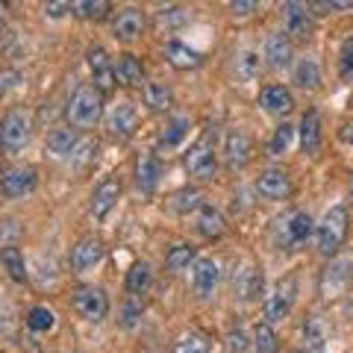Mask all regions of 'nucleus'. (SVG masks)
<instances>
[{
  "label": "nucleus",
  "instance_id": "7",
  "mask_svg": "<svg viewBox=\"0 0 353 353\" xmlns=\"http://www.w3.org/2000/svg\"><path fill=\"white\" fill-rule=\"evenodd\" d=\"M294 301H297V277L294 274H285V277L274 283L271 294L265 297V318H268V324L283 321V318L292 312Z\"/></svg>",
  "mask_w": 353,
  "mask_h": 353
},
{
  "label": "nucleus",
  "instance_id": "14",
  "mask_svg": "<svg viewBox=\"0 0 353 353\" xmlns=\"http://www.w3.org/2000/svg\"><path fill=\"white\" fill-rule=\"evenodd\" d=\"M224 159L230 168L241 171L253 159V141L245 130H227L224 136Z\"/></svg>",
  "mask_w": 353,
  "mask_h": 353
},
{
  "label": "nucleus",
  "instance_id": "45",
  "mask_svg": "<svg viewBox=\"0 0 353 353\" xmlns=\"http://www.w3.org/2000/svg\"><path fill=\"white\" fill-rule=\"evenodd\" d=\"M253 9H256L253 0H239V3H230V15H233V18H248Z\"/></svg>",
  "mask_w": 353,
  "mask_h": 353
},
{
  "label": "nucleus",
  "instance_id": "25",
  "mask_svg": "<svg viewBox=\"0 0 353 353\" xmlns=\"http://www.w3.org/2000/svg\"><path fill=\"white\" fill-rule=\"evenodd\" d=\"M259 106L268 115H280L283 118V115H289L294 109V94L285 85H265L262 94H259Z\"/></svg>",
  "mask_w": 353,
  "mask_h": 353
},
{
  "label": "nucleus",
  "instance_id": "44",
  "mask_svg": "<svg viewBox=\"0 0 353 353\" xmlns=\"http://www.w3.org/2000/svg\"><path fill=\"white\" fill-rule=\"evenodd\" d=\"M245 347H248L245 333H241V330H233V333H230V339H227V350H230V353H245Z\"/></svg>",
  "mask_w": 353,
  "mask_h": 353
},
{
  "label": "nucleus",
  "instance_id": "20",
  "mask_svg": "<svg viewBox=\"0 0 353 353\" xmlns=\"http://www.w3.org/2000/svg\"><path fill=\"white\" fill-rule=\"evenodd\" d=\"M101 259H103V245H101V239H94V236H85L71 248V268L77 274L94 268Z\"/></svg>",
  "mask_w": 353,
  "mask_h": 353
},
{
  "label": "nucleus",
  "instance_id": "39",
  "mask_svg": "<svg viewBox=\"0 0 353 353\" xmlns=\"http://www.w3.org/2000/svg\"><path fill=\"white\" fill-rule=\"evenodd\" d=\"M27 327L32 333H50V330L57 327V312L48 306H32L27 312Z\"/></svg>",
  "mask_w": 353,
  "mask_h": 353
},
{
  "label": "nucleus",
  "instance_id": "48",
  "mask_svg": "<svg viewBox=\"0 0 353 353\" xmlns=\"http://www.w3.org/2000/svg\"><path fill=\"white\" fill-rule=\"evenodd\" d=\"M65 12H71V3H44V15L48 18H62Z\"/></svg>",
  "mask_w": 353,
  "mask_h": 353
},
{
  "label": "nucleus",
  "instance_id": "46",
  "mask_svg": "<svg viewBox=\"0 0 353 353\" xmlns=\"http://www.w3.org/2000/svg\"><path fill=\"white\" fill-rule=\"evenodd\" d=\"M18 80H21L18 71H0V97H3V94L9 92V88H15V85H18Z\"/></svg>",
  "mask_w": 353,
  "mask_h": 353
},
{
  "label": "nucleus",
  "instance_id": "22",
  "mask_svg": "<svg viewBox=\"0 0 353 353\" xmlns=\"http://www.w3.org/2000/svg\"><path fill=\"white\" fill-rule=\"evenodd\" d=\"M162 180V162L157 153H141V157L136 159V185L145 194H153L157 192V185Z\"/></svg>",
  "mask_w": 353,
  "mask_h": 353
},
{
  "label": "nucleus",
  "instance_id": "10",
  "mask_svg": "<svg viewBox=\"0 0 353 353\" xmlns=\"http://www.w3.org/2000/svg\"><path fill=\"white\" fill-rule=\"evenodd\" d=\"M30 118L21 112V109H12V112H6V118L0 121V145L6 150H21L30 141Z\"/></svg>",
  "mask_w": 353,
  "mask_h": 353
},
{
  "label": "nucleus",
  "instance_id": "15",
  "mask_svg": "<svg viewBox=\"0 0 353 353\" xmlns=\"http://www.w3.org/2000/svg\"><path fill=\"white\" fill-rule=\"evenodd\" d=\"M118 201H121V180H115V176H106V180H101L94 185L92 201H88V212H92L94 218H106L115 209Z\"/></svg>",
  "mask_w": 353,
  "mask_h": 353
},
{
  "label": "nucleus",
  "instance_id": "34",
  "mask_svg": "<svg viewBox=\"0 0 353 353\" xmlns=\"http://www.w3.org/2000/svg\"><path fill=\"white\" fill-rule=\"evenodd\" d=\"M259 68H262L259 50L241 48V50L236 53V74L241 77V80H256V77H259Z\"/></svg>",
  "mask_w": 353,
  "mask_h": 353
},
{
  "label": "nucleus",
  "instance_id": "2",
  "mask_svg": "<svg viewBox=\"0 0 353 353\" xmlns=\"http://www.w3.org/2000/svg\"><path fill=\"white\" fill-rule=\"evenodd\" d=\"M347 227H350V218H347V209L345 206H330L324 218L315 224V245L324 256H336L339 248L345 245L347 239Z\"/></svg>",
  "mask_w": 353,
  "mask_h": 353
},
{
  "label": "nucleus",
  "instance_id": "49",
  "mask_svg": "<svg viewBox=\"0 0 353 353\" xmlns=\"http://www.w3.org/2000/svg\"><path fill=\"white\" fill-rule=\"evenodd\" d=\"M339 139L345 141V145H353V121H347V124H341V130H339Z\"/></svg>",
  "mask_w": 353,
  "mask_h": 353
},
{
  "label": "nucleus",
  "instance_id": "12",
  "mask_svg": "<svg viewBox=\"0 0 353 353\" xmlns=\"http://www.w3.org/2000/svg\"><path fill=\"white\" fill-rule=\"evenodd\" d=\"M262 285H265V277H262V268L256 262H241L233 271V292L241 301H248V303L256 301L262 294Z\"/></svg>",
  "mask_w": 353,
  "mask_h": 353
},
{
  "label": "nucleus",
  "instance_id": "17",
  "mask_svg": "<svg viewBox=\"0 0 353 353\" xmlns=\"http://www.w3.org/2000/svg\"><path fill=\"white\" fill-rule=\"evenodd\" d=\"M136 124H139V112H136V106L127 101L115 103L112 112L106 115V130H109V136H115V139H130L132 132H136Z\"/></svg>",
  "mask_w": 353,
  "mask_h": 353
},
{
  "label": "nucleus",
  "instance_id": "43",
  "mask_svg": "<svg viewBox=\"0 0 353 353\" xmlns=\"http://www.w3.org/2000/svg\"><path fill=\"white\" fill-rule=\"evenodd\" d=\"M339 77L341 80H353V36L345 39L339 50Z\"/></svg>",
  "mask_w": 353,
  "mask_h": 353
},
{
  "label": "nucleus",
  "instance_id": "30",
  "mask_svg": "<svg viewBox=\"0 0 353 353\" xmlns=\"http://www.w3.org/2000/svg\"><path fill=\"white\" fill-rule=\"evenodd\" d=\"M127 292L132 297H141V294H148V289L153 285V271H150V265L148 262H132V268L127 271Z\"/></svg>",
  "mask_w": 353,
  "mask_h": 353
},
{
  "label": "nucleus",
  "instance_id": "40",
  "mask_svg": "<svg viewBox=\"0 0 353 353\" xmlns=\"http://www.w3.org/2000/svg\"><path fill=\"white\" fill-rule=\"evenodd\" d=\"M253 347H256V353H277L280 350L277 333H274L271 324H259L253 330Z\"/></svg>",
  "mask_w": 353,
  "mask_h": 353
},
{
  "label": "nucleus",
  "instance_id": "26",
  "mask_svg": "<svg viewBox=\"0 0 353 353\" xmlns=\"http://www.w3.org/2000/svg\"><path fill=\"white\" fill-rule=\"evenodd\" d=\"M115 83H121L124 88H139L145 83V68H141V59L132 57V53H121L115 59Z\"/></svg>",
  "mask_w": 353,
  "mask_h": 353
},
{
  "label": "nucleus",
  "instance_id": "35",
  "mask_svg": "<svg viewBox=\"0 0 353 353\" xmlns=\"http://www.w3.org/2000/svg\"><path fill=\"white\" fill-rule=\"evenodd\" d=\"M192 265H194V248L192 245H174L168 250V256H165V268L171 274H183V271H189Z\"/></svg>",
  "mask_w": 353,
  "mask_h": 353
},
{
  "label": "nucleus",
  "instance_id": "9",
  "mask_svg": "<svg viewBox=\"0 0 353 353\" xmlns=\"http://www.w3.org/2000/svg\"><path fill=\"white\" fill-rule=\"evenodd\" d=\"M280 15H283V30H285L289 39H294V41L312 39L315 21H312V12H309L306 3H294V0H289V3L280 6Z\"/></svg>",
  "mask_w": 353,
  "mask_h": 353
},
{
  "label": "nucleus",
  "instance_id": "41",
  "mask_svg": "<svg viewBox=\"0 0 353 353\" xmlns=\"http://www.w3.org/2000/svg\"><path fill=\"white\" fill-rule=\"evenodd\" d=\"M185 21H189V12H185L183 6H165L157 12V27L159 30H176V27H183Z\"/></svg>",
  "mask_w": 353,
  "mask_h": 353
},
{
  "label": "nucleus",
  "instance_id": "28",
  "mask_svg": "<svg viewBox=\"0 0 353 353\" xmlns=\"http://www.w3.org/2000/svg\"><path fill=\"white\" fill-rule=\"evenodd\" d=\"M141 97H145V106L153 109V112H168L174 103V92L159 80H150L141 85Z\"/></svg>",
  "mask_w": 353,
  "mask_h": 353
},
{
  "label": "nucleus",
  "instance_id": "32",
  "mask_svg": "<svg viewBox=\"0 0 353 353\" xmlns=\"http://www.w3.org/2000/svg\"><path fill=\"white\" fill-rule=\"evenodd\" d=\"M294 83L301 88H309V92L321 88V65H318L312 57L297 59V65H294Z\"/></svg>",
  "mask_w": 353,
  "mask_h": 353
},
{
  "label": "nucleus",
  "instance_id": "36",
  "mask_svg": "<svg viewBox=\"0 0 353 353\" xmlns=\"http://www.w3.org/2000/svg\"><path fill=\"white\" fill-rule=\"evenodd\" d=\"M185 132H189V118H185V115H174V118L168 121V127H165V132H162L159 148H165V150L176 148V145H180V141L185 139Z\"/></svg>",
  "mask_w": 353,
  "mask_h": 353
},
{
  "label": "nucleus",
  "instance_id": "11",
  "mask_svg": "<svg viewBox=\"0 0 353 353\" xmlns=\"http://www.w3.org/2000/svg\"><path fill=\"white\" fill-rule=\"evenodd\" d=\"M85 62H88V71H92V80L94 85L101 88V92H112L115 88V62L109 59L106 48L101 44H92V48L85 50Z\"/></svg>",
  "mask_w": 353,
  "mask_h": 353
},
{
  "label": "nucleus",
  "instance_id": "21",
  "mask_svg": "<svg viewBox=\"0 0 353 353\" xmlns=\"http://www.w3.org/2000/svg\"><path fill=\"white\" fill-rule=\"evenodd\" d=\"M165 59H168V65L176 71H194V68L203 65V53L189 48V44L171 39V41H165Z\"/></svg>",
  "mask_w": 353,
  "mask_h": 353
},
{
  "label": "nucleus",
  "instance_id": "16",
  "mask_svg": "<svg viewBox=\"0 0 353 353\" xmlns=\"http://www.w3.org/2000/svg\"><path fill=\"white\" fill-rule=\"evenodd\" d=\"M218 280H221V268L215 259H194L192 265V289L197 297H212L218 289Z\"/></svg>",
  "mask_w": 353,
  "mask_h": 353
},
{
  "label": "nucleus",
  "instance_id": "8",
  "mask_svg": "<svg viewBox=\"0 0 353 353\" xmlns=\"http://www.w3.org/2000/svg\"><path fill=\"white\" fill-rule=\"evenodd\" d=\"M350 280H353V256L350 253H345V256H333L327 262V268L321 271V283H318L321 297L333 301V297H339L347 289Z\"/></svg>",
  "mask_w": 353,
  "mask_h": 353
},
{
  "label": "nucleus",
  "instance_id": "37",
  "mask_svg": "<svg viewBox=\"0 0 353 353\" xmlns=\"http://www.w3.org/2000/svg\"><path fill=\"white\" fill-rule=\"evenodd\" d=\"M294 127L292 124H283L274 130V136H271V141H268V157H283V153H289L292 150V145H294Z\"/></svg>",
  "mask_w": 353,
  "mask_h": 353
},
{
  "label": "nucleus",
  "instance_id": "5",
  "mask_svg": "<svg viewBox=\"0 0 353 353\" xmlns=\"http://www.w3.org/2000/svg\"><path fill=\"white\" fill-rule=\"evenodd\" d=\"M312 236H315V221H312L309 212H292L289 218L277 221V245H280V250L303 248Z\"/></svg>",
  "mask_w": 353,
  "mask_h": 353
},
{
  "label": "nucleus",
  "instance_id": "6",
  "mask_svg": "<svg viewBox=\"0 0 353 353\" xmlns=\"http://www.w3.org/2000/svg\"><path fill=\"white\" fill-rule=\"evenodd\" d=\"M71 306L83 321H92V324L103 321V318L109 315V297H106V292L101 289V285H80V289H74Z\"/></svg>",
  "mask_w": 353,
  "mask_h": 353
},
{
  "label": "nucleus",
  "instance_id": "19",
  "mask_svg": "<svg viewBox=\"0 0 353 353\" xmlns=\"http://www.w3.org/2000/svg\"><path fill=\"white\" fill-rule=\"evenodd\" d=\"M141 32H145V12L136 6H127L121 9L112 21V36L121 39V41H136L141 39Z\"/></svg>",
  "mask_w": 353,
  "mask_h": 353
},
{
  "label": "nucleus",
  "instance_id": "1",
  "mask_svg": "<svg viewBox=\"0 0 353 353\" xmlns=\"http://www.w3.org/2000/svg\"><path fill=\"white\" fill-rule=\"evenodd\" d=\"M71 127H94L103 118V92L94 83H83L77 85V92L71 94L68 109H65Z\"/></svg>",
  "mask_w": 353,
  "mask_h": 353
},
{
  "label": "nucleus",
  "instance_id": "18",
  "mask_svg": "<svg viewBox=\"0 0 353 353\" xmlns=\"http://www.w3.org/2000/svg\"><path fill=\"white\" fill-rule=\"evenodd\" d=\"M265 59L274 71H285L294 59V44L292 39L285 36V32H271L268 39H265Z\"/></svg>",
  "mask_w": 353,
  "mask_h": 353
},
{
  "label": "nucleus",
  "instance_id": "27",
  "mask_svg": "<svg viewBox=\"0 0 353 353\" xmlns=\"http://www.w3.org/2000/svg\"><path fill=\"white\" fill-rule=\"evenodd\" d=\"M80 148V139H77V130L68 124V127H57L48 132V150L53 153V157H74V150Z\"/></svg>",
  "mask_w": 353,
  "mask_h": 353
},
{
  "label": "nucleus",
  "instance_id": "29",
  "mask_svg": "<svg viewBox=\"0 0 353 353\" xmlns=\"http://www.w3.org/2000/svg\"><path fill=\"white\" fill-rule=\"evenodd\" d=\"M301 336H303V345L309 353H324L327 347V327L318 315H306V321L301 327Z\"/></svg>",
  "mask_w": 353,
  "mask_h": 353
},
{
  "label": "nucleus",
  "instance_id": "33",
  "mask_svg": "<svg viewBox=\"0 0 353 353\" xmlns=\"http://www.w3.org/2000/svg\"><path fill=\"white\" fill-rule=\"evenodd\" d=\"M174 353H212V339L201 330H192V333H183L176 339Z\"/></svg>",
  "mask_w": 353,
  "mask_h": 353
},
{
  "label": "nucleus",
  "instance_id": "47",
  "mask_svg": "<svg viewBox=\"0 0 353 353\" xmlns=\"http://www.w3.org/2000/svg\"><path fill=\"white\" fill-rule=\"evenodd\" d=\"M141 309H145L141 303H127V306H124V327H132V324L139 321V318H141Z\"/></svg>",
  "mask_w": 353,
  "mask_h": 353
},
{
  "label": "nucleus",
  "instance_id": "23",
  "mask_svg": "<svg viewBox=\"0 0 353 353\" xmlns=\"http://www.w3.org/2000/svg\"><path fill=\"white\" fill-rule=\"evenodd\" d=\"M194 227L203 239H221L227 233V221L221 215V209L212 203H201L197 206V215H194Z\"/></svg>",
  "mask_w": 353,
  "mask_h": 353
},
{
  "label": "nucleus",
  "instance_id": "13",
  "mask_svg": "<svg viewBox=\"0 0 353 353\" xmlns=\"http://www.w3.org/2000/svg\"><path fill=\"white\" fill-rule=\"evenodd\" d=\"M256 192L265 197V201H289L294 185H292V176L280 171V168H268L256 176Z\"/></svg>",
  "mask_w": 353,
  "mask_h": 353
},
{
  "label": "nucleus",
  "instance_id": "31",
  "mask_svg": "<svg viewBox=\"0 0 353 353\" xmlns=\"http://www.w3.org/2000/svg\"><path fill=\"white\" fill-rule=\"evenodd\" d=\"M0 265H3L6 274H9V277H12L15 283H27V262H24V253H21L18 245L0 248Z\"/></svg>",
  "mask_w": 353,
  "mask_h": 353
},
{
  "label": "nucleus",
  "instance_id": "4",
  "mask_svg": "<svg viewBox=\"0 0 353 353\" xmlns=\"http://www.w3.org/2000/svg\"><path fill=\"white\" fill-rule=\"evenodd\" d=\"M36 185H39V171L32 168V165L15 162V165H3V168H0V192H3L9 201L32 194Z\"/></svg>",
  "mask_w": 353,
  "mask_h": 353
},
{
  "label": "nucleus",
  "instance_id": "3",
  "mask_svg": "<svg viewBox=\"0 0 353 353\" xmlns=\"http://www.w3.org/2000/svg\"><path fill=\"white\" fill-rule=\"evenodd\" d=\"M185 171H189L197 183H209L215 180L218 174V157H215V145H212V136H201L194 141V145L189 148V153H185Z\"/></svg>",
  "mask_w": 353,
  "mask_h": 353
},
{
  "label": "nucleus",
  "instance_id": "38",
  "mask_svg": "<svg viewBox=\"0 0 353 353\" xmlns=\"http://www.w3.org/2000/svg\"><path fill=\"white\" fill-rule=\"evenodd\" d=\"M109 9L112 6L106 0H77V3H71V12L83 21H103Z\"/></svg>",
  "mask_w": 353,
  "mask_h": 353
},
{
  "label": "nucleus",
  "instance_id": "42",
  "mask_svg": "<svg viewBox=\"0 0 353 353\" xmlns=\"http://www.w3.org/2000/svg\"><path fill=\"white\" fill-rule=\"evenodd\" d=\"M201 206V192L197 189H183L171 197V209L174 212H189V209H197Z\"/></svg>",
  "mask_w": 353,
  "mask_h": 353
},
{
  "label": "nucleus",
  "instance_id": "24",
  "mask_svg": "<svg viewBox=\"0 0 353 353\" xmlns=\"http://www.w3.org/2000/svg\"><path fill=\"white\" fill-rule=\"evenodd\" d=\"M297 136H301V148L306 157H318V150H321V115L315 109H306L303 112Z\"/></svg>",
  "mask_w": 353,
  "mask_h": 353
}]
</instances>
